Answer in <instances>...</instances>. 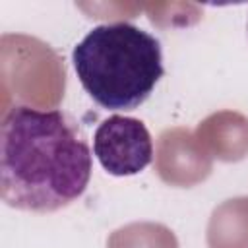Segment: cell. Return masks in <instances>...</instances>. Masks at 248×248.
Instances as JSON below:
<instances>
[{"instance_id":"6da1fadb","label":"cell","mask_w":248,"mask_h":248,"mask_svg":"<svg viewBox=\"0 0 248 248\" xmlns=\"http://www.w3.org/2000/svg\"><path fill=\"white\" fill-rule=\"evenodd\" d=\"M91 178L87 140L62 110L14 105L0 124V196L16 209L52 213Z\"/></svg>"},{"instance_id":"7a4b0ae2","label":"cell","mask_w":248,"mask_h":248,"mask_svg":"<svg viewBox=\"0 0 248 248\" xmlns=\"http://www.w3.org/2000/svg\"><path fill=\"white\" fill-rule=\"evenodd\" d=\"M87 95L103 108L134 110L165 74L159 39L128 21L93 27L72 52Z\"/></svg>"},{"instance_id":"3957f363","label":"cell","mask_w":248,"mask_h":248,"mask_svg":"<svg viewBox=\"0 0 248 248\" xmlns=\"http://www.w3.org/2000/svg\"><path fill=\"white\" fill-rule=\"evenodd\" d=\"M93 153L108 174L132 176L151 163L153 141L141 120L112 114L97 126Z\"/></svg>"}]
</instances>
